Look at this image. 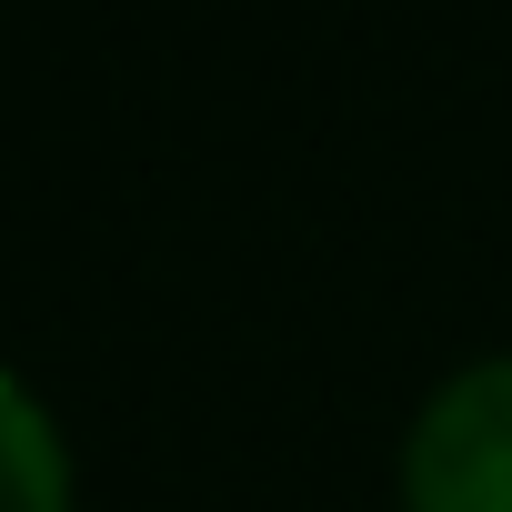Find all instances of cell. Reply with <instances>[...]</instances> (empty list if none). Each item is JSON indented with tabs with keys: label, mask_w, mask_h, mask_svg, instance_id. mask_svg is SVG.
Instances as JSON below:
<instances>
[{
	"label": "cell",
	"mask_w": 512,
	"mask_h": 512,
	"mask_svg": "<svg viewBox=\"0 0 512 512\" xmlns=\"http://www.w3.org/2000/svg\"><path fill=\"white\" fill-rule=\"evenodd\" d=\"M402 512H512V352L462 362L422 392L392 462Z\"/></svg>",
	"instance_id": "cell-1"
},
{
	"label": "cell",
	"mask_w": 512,
	"mask_h": 512,
	"mask_svg": "<svg viewBox=\"0 0 512 512\" xmlns=\"http://www.w3.org/2000/svg\"><path fill=\"white\" fill-rule=\"evenodd\" d=\"M0 512H81V452L31 372L0 362Z\"/></svg>",
	"instance_id": "cell-2"
}]
</instances>
